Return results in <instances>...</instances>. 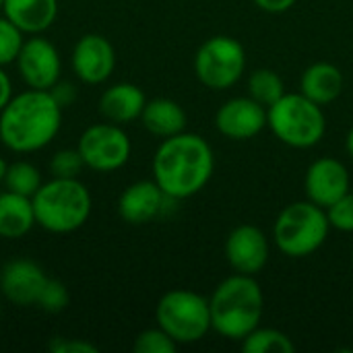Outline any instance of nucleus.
I'll use <instances>...</instances> for the list:
<instances>
[{
  "label": "nucleus",
  "instance_id": "obj_1",
  "mask_svg": "<svg viewBox=\"0 0 353 353\" xmlns=\"http://www.w3.org/2000/svg\"><path fill=\"white\" fill-rule=\"evenodd\" d=\"M213 170L215 155L211 145L186 130L163 139L153 155V180L172 201L199 194L209 184Z\"/></svg>",
  "mask_w": 353,
  "mask_h": 353
},
{
  "label": "nucleus",
  "instance_id": "obj_2",
  "mask_svg": "<svg viewBox=\"0 0 353 353\" xmlns=\"http://www.w3.org/2000/svg\"><path fill=\"white\" fill-rule=\"evenodd\" d=\"M62 126V108L50 91L27 89L10 97L0 112V141L14 153L48 147Z\"/></svg>",
  "mask_w": 353,
  "mask_h": 353
},
{
  "label": "nucleus",
  "instance_id": "obj_3",
  "mask_svg": "<svg viewBox=\"0 0 353 353\" xmlns=\"http://www.w3.org/2000/svg\"><path fill=\"white\" fill-rule=\"evenodd\" d=\"M211 327L230 341H242L261 327L265 296L252 275L234 273L225 277L209 298Z\"/></svg>",
  "mask_w": 353,
  "mask_h": 353
},
{
  "label": "nucleus",
  "instance_id": "obj_4",
  "mask_svg": "<svg viewBox=\"0 0 353 353\" xmlns=\"http://www.w3.org/2000/svg\"><path fill=\"white\" fill-rule=\"evenodd\" d=\"M35 223L50 234H72L91 215V192L79 178H52L31 196Z\"/></svg>",
  "mask_w": 353,
  "mask_h": 353
},
{
  "label": "nucleus",
  "instance_id": "obj_5",
  "mask_svg": "<svg viewBox=\"0 0 353 353\" xmlns=\"http://www.w3.org/2000/svg\"><path fill=\"white\" fill-rule=\"evenodd\" d=\"M331 232L327 211L312 201H296L281 209L273 225V242L277 250L290 259L314 254Z\"/></svg>",
  "mask_w": 353,
  "mask_h": 353
},
{
  "label": "nucleus",
  "instance_id": "obj_6",
  "mask_svg": "<svg viewBox=\"0 0 353 353\" xmlns=\"http://www.w3.org/2000/svg\"><path fill=\"white\" fill-rule=\"evenodd\" d=\"M267 126L292 149H310L319 145L327 132L323 105L310 101L302 93H285L267 108Z\"/></svg>",
  "mask_w": 353,
  "mask_h": 353
},
{
  "label": "nucleus",
  "instance_id": "obj_7",
  "mask_svg": "<svg viewBox=\"0 0 353 353\" xmlns=\"http://www.w3.org/2000/svg\"><path fill=\"white\" fill-rule=\"evenodd\" d=\"M155 321L178 345L199 343L213 331L209 300L192 290L165 292L157 302Z\"/></svg>",
  "mask_w": 353,
  "mask_h": 353
},
{
  "label": "nucleus",
  "instance_id": "obj_8",
  "mask_svg": "<svg viewBox=\"0 0 353 353\" xmlns=\"http://www.w3.org/2000/svg\"><path fill=\"white\" fill-rule=\"evenodd\" d=\"M246 68V52L242 43L230 35L209 37L194 54V74L196 79L213 89L234 87Z\"/></svg>",
  "mask_w": 353,
  "mask_h": 353
},
{
  "label": "nucleus",
  "instance_id": "obj_9",
  "mask_svg": "<svg viewBox=\"0 0 353 353\" xmlns=\"http://www.w3.org/2000/svg\"><path fill=\"white\" fill-rule=\"evenodd\" d=\"M77 149L85 161V168L108 174L128 163L132 143L120 124L99 122L83 130Z\"/></svg>",
  "mask_w": 353,
  "mask_h": 353
},
{
  "label": "nucleus",
  "instance_id": "obj_10",
  "mask_svg": "<svg viewBox=\"0 0 353 353\" xmlns=\"http://www.w3.org/2000/svg\"><path fill=\"white\" fill-rule=\"evenodd\" d=\"M17 68L29 89L50 91L60 81L62 58L58 48L39 33L23 41L17 56Z\"/></svg>",
  "mask_w": 353,
  "mask_h": 353
},
{
  "label": "nucleus",
  "instance_id": "obj_11",
  "mask_svg": "<svg viewBox=\"0 0 353 353\" xmlns=\"http://www.w3.org/2000/svg\"><path fill=\"white\" fill-rule=\"evenodd\" d=\"M271 246L267 234L252 225L242 223L225 238V259L236 273L256 277L269 263Z\"/></svg>",
  "mask_w": 353,
  "mask_h": 353
},
{
  "label": "nucleus",
  "instance_id": "obj_12",
  "mask_svg": "<svg viewBox=\"0 0 353 353\" xmlns=\"http://www.w3.org/2000/svg\"><path fill=\"white\" fill-rule=\"evenodd\" d=\"M72 72L87 85H99L108 81L116 68V50L112 41L99 33L83 35L70 56Z\"/></svg>",
  "mask_w": 353,
  "mask_h": 353
},
{
  "label": "nucleus",
  "instance_id": "obj_13",
  "mask_svg": "<svg viewBox=\"0 0 353 353\" xmlns=\"http://www.w3.org/2000/svg\"><path fill=\"white\" fill-rule=\"evenodd\" d=\"M352 188L350 170L343 161L335 157H319L314 159L304 176V190L308 201L327 209L335 201H339Z\"/></svg>",
  "mask_w": 353,
  "mask_h": 353
},
{
  "label": "nucleus",
  "instance_id": "obj_14",
  "mask_svg": "<svg viewBox=\"0 0 353 353\" xmlns=\"http://www.w3.org/2000/svg\"><path fill=\"white\" fill-rule=\"evenodd\" d=\"M217 130L232 141H248L267 126V108L250 95L228 99L215 114Z\"/></svg>",
  "mask_w": 353,
  "mask_h": 353
},
{
  "label": "nucleus",
  "instance_id": "obj_15",
  "mask_svg": "<svg viewBox=\"0 0 353 353\" xmlns=\"http://www.w3.org/2000/svg\"><path fill=\"white\" fill-rule=\"evenodd\" d=\"M46 281L43 269L29 259H14L0 269V292L19 308L35 306Z\"/></svg>",
  "mask_w": 353,
  "mask_h": 353
},
{
  "label": "nucleus",
  "instance_id": "obj_16",
  "mask_svg": "<svg viewBox=\"0 0 353 353\" xmlns=\"http://www.w3.org/2000/svg\"><path fill=\"white\" fill-rule=\"evenodd\" d=\"M172 201L155 180H139L124 188L118 199V215L130 225H145L157 219Z\"/></svg>",
  "mask_w": 353,
  "mask_h": 353
},
{
  "label": "nucleus",
  "instance_id": "obj_17",
  "mask_svg": "<svg viewBox=\"0 0 353 353\" xmlns=\"http://www.w3.org/2000/svg\"><path fill=\"white\" fill-rule=\"evenodd\" d=\"M145 103H147V97L139 85L116 83L101 93L99 112L108 122L122 126V124H128L132 120H139Z\"/></svg>",
  "mask_w": 353,
  "mask_h": 353
},
{
  "label": "nucleus",
  "instance_id": "obj_18",
  "mask_svg": "<svg viewBox=\"0 0 353 353\" xmlns=\"http://www.w3.org/2000/svg\"><path fill=\"white\" fill-rule=\"evenodd\" d=\"M2 14L23 33L39 35L58 17V0H2Z\"/></svg>",
  "mask_w": 353,
  "mask_h": 353
},
{
  "label": "nucleus",
  "instance_id": "obj_19",
  "mask_svg": "<svg viewBox=\"0 0 353 353\" xmlns=\"http://www.w3.org/2000/svg\"><path fill=\"white\" fill-rule=\"evenodd\" d=\"M343 72L331 62H314L300 77V93L319 105H329L343 93Z\"/></svg>",
  "mask_w": 353,
  "mask_h": 353
},
{
  "label": "nucleus",
  "instance_id": "obj_20",
  "mask_svg": "<svg viewBox=\"0 0 353 353\" xmlns=\"http://www.w3.org/2000/svg\"><path fill=\"white\" fill-rule=\"evenodd\" d=\"M35 223L31 196H23L10 190L0 192V238L19 240L25 238Z\"/></svg>",
  "mask_w": 353,
  "mask_h": 353
},
{
  "label": "nucleus",
  "instance_id": "obj_21",
  "mask_svg": "<svg viewBox=\"0 0 353 353\" xmlns=\"http://www.w3.org/2000/svg\"><path fill=\"white\" fill-rule=\"evenodd\" d=\"M141 122L151 134H155L159 139H168V137L184 132L186 112L174 99L155 97V99H149L145 103L143 114H141Z\"/></svg>",
  "mask_w": 353,
  "mask_h": 353
},
{
  "label": "nucleus",
  "instance_id": "obj_22",
  "mask_svg": "<svg viewBox=\"0 0 353 353\" xmlns=\"http://www.w3.org/2000/svg\"><path fill=\"white\" fill-rule=\"evenodd\" d=\"M285 85L279 72L271 68H256L248 77V95L265 108H271L285 95Z\"/></svg>",
  "mask_w": 353,
  "mask_h": 353
},
{
  "label": "nucleus",
  "instance_id": "obj_23",
  "mask_svg": "<svg viewBox=\"0 0 353 353\" xmlns=\"http://www.w3.org/2000/svg\"><path fill=\"white\" fill-rule=\"evenodd\" d=\"M242 352L246 353H294L296 345L292 337L279 329H263L256 327L252 333H248L242 341Z\"/></svg>",
  "mask_w": 353,
  "mask_h": 353
},
{
  "label": "nucleus",
  "instance_id": "obj_24",
  "mask_svg": "<svg viewBox=\"0 0 353 353\" xmlns=\"http://www.w3.org/2000/svg\"><path fill=\"white\" fill-rule=\"evenodd\" d=\"M2 184L10 192L23 194V196H33L43 182H41L39 170L33 163H29V161H14V163H8L6 176H4Z\"/></svg>",
  "mask_w": 353,
  "mask_h": 353
},
{
  "label": "nucleus",
  "instance_id": "obj_25",
  "mask_svg": "<svg viewBox=\"0 0 353 353\" xmlns=\"http://www.w3.org/2000/svg\"><path fill=\"white\" fill-rule=\"evenodd\" d=\"M132 350L134 353H174L178 350V343L161 327H153L137 335Z\"/></svg>",
  "mask_w": 353,
  "mask_h": 353
},
{
  "label": "nucleus",
  "instance_id": "obj_26",
  "mask_svg": "<svg viewBox=\"0 0 353 353\" xmlns=\"http://www.w3.org/2000/svg\"><path fill=\"white\" fill-rule=\"evenodd\" d=\"M23 35L25 33L14 23H10L4 14H0V66L17 62V56L25 41Z\"/></svg>",
  "mask_w": 353,
  "mask_h": 353
},
{
  "label": "nucleus",
  "instance_id": "obj_27",
  "mask_svg": "<svg viewBox=\"0 0 353 353\" xmlns=\"http://www.w3.org/2000/svg\"><path fill=\"white\" fill-rule=\"evenodd\" d=\"M85 161L79 149H60L50 159V172L54 178H79Z\"/></svg>",
  "mask_w": 353,
  "mask_h": 353
},
{
  "label": "nucleus",
  "instance_id": "obj_28",
  "mask_svg": "<svg viewBox=\"0 0 353 353\" xmlns=\"http://www.w3.org/2000/svg\"><path fill=\"white\" fill-rule=\"evenodd\" d=\"M35 306L41 308L43 312H50V314L62 312L68 306V290H66V285L62 281H58V279L48 277Z\"/></svg>",
  "mask_w": 353,
  "mask_h": 353
},
{
  "label": "nucleus",
  "instance_id": "obj_29",
  "mask_svg": "<svg viewBox=\"0 0 353 353\" xmlns=\"http://www.w3.org/2000/svg\"><path fill=\"white\" fill-rule=\"evenodd\" d=\"M329 223L333 230L343 232V234H353V192H345L339 201H335L331 207L325 209Z\"/></svg>",
  "mask_w": 353,
  "mask_h": 353
},
{
  "label": "nucleus",
  "instance_id": "obj_30",
  "mask_svg": "<svg viewBox=\"0 0 353 353\" xmlns=\"http://www.w3.org/2000/svg\"><path fill=\"white\" fill-rule=\"evenodd\" d=\"M48 350L54 353H95L97 347L93 343L81 341V339H64V337H54L48 343Z\"/></svg>",
  "mask_w": 353,
  "mask_h": 353
},
{
  "label": "nucleus",
  "instance_id": "obj_31",
  "mask_svg": "<svg viewBox=\"0 0 353 353\" xmlns=\"http://www.w3.org/2000/svg\"><path fill=\"white\" fill-rule=\"evenodd\" d=\"M50 93L54 95V99L60 103V108L64 110V108H68L74 99H77V89H74V85L72 83H62V81H58L52 89H50Z\"/></svg>",
  "mask_w": 353,
  "mask_h": 353
},
{
  "label": "nucleus",
  "instance_id": "obj_32",
  "mask_svg": "<svg viewBox=\"0 0 353 353\" xmlns=\"http://www.w3.org/2000/svg\"><path fill=\"white\" fill-rule=\"evenodd\" d=\"M298 0H254V4L265 10V12H271V14H281V12H288Z\"/></svg>",
  "mask_w": 353,
  "mask_h": 353
},
{
  "label": "nucleus",
  "instance_id": "obj_33",
  "mask_svg": "<svg viewBox=\"0 0 353 353\" xmlns=\"http://www.w3.org/2000/svg\"><path fill=\"white\" fill-rule=\"evenodd\" d=\"M10 97H12V83H10V77L6 74L4 66H0V112L10 101Z\"/></svg>",
  "mask_w": 353,
  "mask_h": 353
},
{
  "label": "nucleus",
  "instance_id": "obj_34",
  "mask_svg": "<svg viewBox=\"0 0 353 353\" xmlns=\"http://www.w3.org/2000/svg\"><path fill=\"white\" fill-rule=\"evenodd\" d=\"M345 151H347V155L353 159V126L352 130L347 132V137H345Z\"/></svg>",
  "mask_w": 353,
  "mask_h": 353
},
{
  "label": "nucleus",
  "instance_id": "obj_35",
  "mask_svg": "<svg viewBox=\"0 0 353 353\" xmlns=\"http://www.w3.org/2000/svg\"><path fill=\"white\" fill-rule=\"evenodd\" d=\"M6 168H8V163L0 157V184L4 182V176H6Z\"/></svg>",
  "mask_w": 353,
  "mask_h": 353
},
{
  "label": "nucleus",
  "instance_id": "obj_36",
  "mask_svg": "<svg viewBox=\"0 0 353 353\" xmlns=\"http://www.w3.org/2000/svg\"><path fill=\"white\" fill-rule=\"evenodd\" d=\"M0 8H2V0H0Z\"/></svg>",
  "mask_w": 353,
  "mask_h": 353
}]
</instances>
